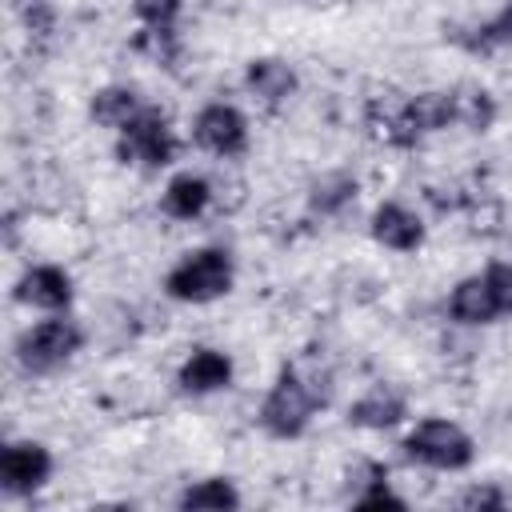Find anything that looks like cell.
Segmentation results:
<instances>
[{"label":"cell","mask_w":512,"mask_h":512,"mask_svg":"<svg viewBox=\"0 0 512 512\" xmlns=\"http://www.w3.org/2000/svg\"><path fill=\"white\" fill-rule=\"evenodd\" d=\"M328 400V388L320 384V376L312 372H300V368H284L272 384V392L264 396V408H260V424L280 436V440H292L304 432L308 416Z\"/></svg>","instance_id":"obj_1"},{"label":"cell","mask_w":512,"mask_h":512,"mask_svg":"<svg viewBox=\"0 0 512 512\" xmlns=\"http://www.w3.org/2000/svg\"><path fill=\"white\" fill-rule=\"evenodd\" d=\"M204 204H208V184H204L200 176H192V172L176 176V180L168 184V192H164V208H168L172 216H180V220L200 216Z\"/></svg>","instance_id":"obj_16"},{"label":"cell","mask_w":512,"mask_h":512,"mask_svg":"<svg viewBox=\"0 0 512 512\" xmlns=\"http://www.w3.org/2000/svg\"><path fill=\"white\" fill-rule=\"evenodd\" d=\"M472 436L464 428H456L452 420H424L408 432L404 440V456L428 468H468L472 464Z\"/></svg>","instance_id":"obj_3"},{"label":"cell","mask_w":512,"mask_h":512,"mask_svg":"<svg viewBox=\"0 0 512 512\" xmlns=\"http://www.w3.org/2000/svg\"><path fill=\"white\" fill-rule=\"evenodd\" d=\"M368 128L376 140H388L396 148H408L420 140L412 128V116H408V96H396V92H384L368 104Z\"/></svg>","instance_id":"obj_9"},{"label":"cell","mask_w":512,"mask_h":512,"mask_svg":"<svg viewBox=\"0 0 512 512\" xmlns=\"http://www.w3.org/2000/svg\"><path fill=\"white\" fill-rule=\"evenodd\" d=\"M136 16L148 24V32H172L180 16V0H136Z\"/></svg>","instance_id":"obj_19"},{"label":"cell","mask_w":512,"mask_h":512,"mask_svg":"<svg viewBox=\"0 0 512 512\" xmlns=\"http://www.w3.org/2000/svg\"><path fill=\"white\" fill-rule=\"evenodd\" d=\"M372 236L384 244V248H396V252H416L420 240H424V228L420 220L400 208V204H380L376 216H372Z\"/></svg>","instance_id":"obj_10"},{"label":"cell","mask_w":512,"mask_h":512,"mask_svg":"<svg viewBox=\"0 0 512 512\" xmlns=\"http://www.w3.org/2000/svg\"><path fill=\"white\" fill-rule=\"evenodd\" d=\"M496 44H508V48H512V4H508L492 24H484V28H480L476 48H496Z\"/></svg>","instance_id":"obj_21"},{"label":"cell","mask_w":512,"mask_h":512,"mask_svg":"<svg viewBox=\"0 0 512 512\" xmlns=\"http://www.w3.org/2000/svg\"><path fill=\"white\" fill-rule=\"evenodd\" d=\"M248 88H252L256 96H264L268 104H276V100H284V96L296 88V76H292V68L280 64V60H252V64H248Z\"/></svg>","instance_id":"obj_15"},{"label":"cell","mask_w":512,"mask_h":512,"mask_svg":"<svg viewBox=\"0 0 512 512\" xmlns=\"http://www.w3.org/2000/svg\"><path fill=\"white\" fill-rule=\"evenodd\" d=\"M76 348H80V328L68 324V320H44V324H36L32 332H24L20 344H16L20 364H24L28 372H52V368H60Z\"/></svg>","instance_id":"obj_6"},{"label":"cell","mask_w":512,"mask_h":512,"mask_svg":"<svg viewBox=\"0 0 512 512\" xmlns=\"http://www.w3.org/2000/svg\"><path fill=\"white\" fill-rule=\"evenodd\" d=\"M232 288V260L228 252L220 248H204V252H192L188 260H180L172 272H168V292L176 300H192V304H204V300H216Z\"/></svg>","instance_id":"obj_4"},{"label":"cell","mask_w":512,"mask_h":512,"mask_svg":"<svg viewBox=\"0 0 512 512\" xmlns=\"http://www.w3.org/2000/svg\"><path fill=\"white\" fill-rule=\"evenodd\" d=\"M400 416H404V396L388 384H376L372 392H364L348 412V420L360 428H392Z\"/></svg>","instance_id":"obj_13"},{"label":"cell","mask_w":512,"mask_h":512,"mask_svg":"<svg viewBox=\"0 0 512 512\" xmlns=\"http://www.w3.org/2000/svg\"><path fill=\"white\" fill-rule=\"evenodd\" d=\"M136 112H140V104H136V92H128V88H104L92 96V120L96 124L124 128Z\"/></svg>","instance_id":"obj_17"},{"label":"cell","mask_w":512,"mask_h":512,"mask_svg":"<svg viewBox=\"0 0 512 512\" xmlns=\"http://www.w3.org/2000/svg\"><path fill=\"white\" fill-rule=\"evenodd\" d=\"M16 300L36 304V308H64V304L72 300V284H68V276H64L60 268L40 264V268H32V272L20 276Z\"/></svg>","instance_id":"obj_11"},{"label":"cell","mask_w":512,"mask_h":512,"mask_svg":"<svg viewBox=\"0 0 512 512\" xmlns=\"http://www.w3.org/2000/svg\"><path fill=\"white\" fill-rule=\"evenodd\" d=\"M228 380H232V360L224 352H212V348L192 352L180 368V388L184 392H216Z\"/></svg>","instance_id":"obj_12"},{"label":"cell","mask_w":512,"mask_h":512,"mask_svg":"<svg viewBox=\"0 0 512 512\" xmlns=\"http://www.w3.org/2000/svg\"><path fill=\"white\" fill-rule=\"evenodd\" d=\"M196 144L216 156H236L248 144V124L232 104H208L196 116Z\"/></svg>","instance_id":"obj_7"},{"label":"cell","mask_w":512,"mask_h":512,"mask_svg":"<svg viewBox=\"0 0 512 512\" xmlns=\"http://www.w3.org/2000/svg\"><path fill=\"white\" fill-rule=\"evenodd\" d=\"M120 160H136L148 168H164L176 152V140L168 132V120L156 108H140L124 128H120V144H116Z\"/></svg>","instance_id":"obj_5"},{"label":"cell","mask_w":512,"mask_h":512,"mask_svg":"<svg viewBox=\"0 0 512 512\" xmlns=\"http://www.w3.org/2000/svg\"><path fill=\"white\" fill-rule=\"evenodd\" d=\"M360 508H380V504H392V508H404V500L400 496H392L388 492V484H380V476H376V484H372V492H364L360 500H356Z\"/></svg>","instance_id":"obj_22"},{"label":"cell","mask_w":512,"mask_h":512,"mask_svg":"<svg viewBox=\"0 0 512 512\" xmlns=\"http://www.w3.org/2000/svg\"><path fill=\"white\" fill-rule=\"evenodd\" d=\"M352 196H356V180H348V176H332V180L316 184L312 204H316V208H324V212H332V208H340V204H344V200H352Z\"/></svg>","instance_id":"obj_20"},{"label":"cell","mask_w":512,"mask_h":512,"mask_svg":"<svg viewBox=\"0 0 512 512\" xmlns=\"http://www.w3.org/2000/svg\"><path fill=\"white\" fill-rule=\"evenodd\" d=\"M48 472H52V456L44 444H32V440L8 444L0 456V480L8 492H32L48 480Z\"/></svg>","instance_id":"obj_8"},{"label":"cell","mask_w":512,"mask_h":512,"mask_svg":"<svg viewBox=\"0 0 512 512\" xmlns=\"http://www.w3.org/2000/svg\"><path fill=\"white\" fill-rule=\"evenodd\" d=\"M460 504L464 508H504V492H496V488H472V492H464Z\"/></svg>","instance_id":"obj_23"},{"label":"cell","mask_w":512,"mask_h":512,"mask_svg":"<svg viewBox=\"0 0 512 512\" xmlns=\"http://www.w3.org/2000/svg\"><path fill=\"white\" fill-rule=\"evenodd\" d=\"M236 504H240V496L228 480H200L180 496V508H196V512L200 508H236Z\"/></svg>","instance_id":"obj_18"},{"label":"cell","mask_w":512,"mask_h":512,"mask_svg":"<svg viewBox=\"0 0 512 512\" xmlns=\"http://www.w3.org/2000/svg\"><path fill=\"white\" fill-rule=\"evenodd\" d=\"M448 312L460 324H488L496 316H508L512 312V264H492L484 276L456 284Z\"/></svg>","instance_id":"obj_2"},{"label":"cell","mask_w":512,"mask_h":512,"mask_svg":"<svg viewBox=\"0 0 512 512\" xmlns=\"http://www.w3.org/2000/svg\"><path fill=\"white\" fill-rule=\"evenodd\" d=\"M448 96H452V124H464L468 132L492 128L496 104L480 84H456V88H448Z\"/></svg>","instance_id":"obj_14"}]
</instances>
